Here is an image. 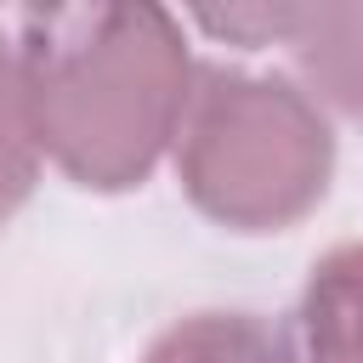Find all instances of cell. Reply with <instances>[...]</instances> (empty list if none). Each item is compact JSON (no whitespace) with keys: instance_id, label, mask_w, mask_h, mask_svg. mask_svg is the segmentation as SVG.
Here are the masks:
<instances>
[{"instance_id":"cell-2","label":"cell","mask_w":363,"mask_h":363,"mask_svg":"<svg viewBox=\"0 0 363 363\" xmlns=\"http://www.w3.org/2000/svg\"><path fill=\"white\" fill-rule=\"evenodd\" d=\"M335 142L306 91L238 68H199L176 130L187 199L238 233L301 221L329 187Z\"/></svg>"},{"instance_id":"cell-6","label":"cell","mask_w":363,"mask_h":363,"mask_svg":"<svg viewBox=\"0 0 363 363\" xmlns=\"http://www.w3.org/2000/svg\"><path fill=\"white\" fill-rule=\"evenodd\" d=\"M34 153H40V136H34V119H28L23 57L0 34V227L11 221V210L34 187Z\"/></svg>"},{"instance_id":"cell-4","label":"cell","mask_w":363,"mask_h":363,"mask_svg":"<svg viewBox=\"0 0 363 363\" xmlns=\"http://www.w3.org/2000/svg\"><path fill=\"white\" fill-rule=\"evenodd\" d=\"M306 363H363V244L329 250L301 295Z\"/></svg>"},{"instance_id":"cell-3","label":"cell","mask_w":363,"mask_h":363,"mask_svg":"<svg viewBox=\"0 0 363 363\" xmlns=\"http://www.w3.org/2000/svg\"><path fill=\"white\" fill-rule=\"evenodd\" d=\"M210 34L244 45H284L295 74L346 119H363V6H233L199 11Z\"/></svg>"},{"instance_id":"cell-1","label":"cell","mask_w":363,"mask_h":363,"mask_svg":"<svg viewBox=\"0 0 363 363\" xmlns=\"http://www.w3.org/2000/svg\"><path fill=\"white\" fill-rule=\"evenodd\" d=\"M17 57L40 147L85 187H130L176 142L193 68L159 6H34Z\"/></svg>"},{"instance_id":"cell-5","label":"cell","mask_w":363,"mask_h":363,"mask_svg":"<svg viewBox=\"0 0 363 363\" xmlns=\"http://www.w3.org/2000/svg\"><path fill=\"white\" fill-rule=\"evenodd\" d=\"M142 363H295L289 340L250 312H199L164 329Z\"/></svg>"}]
</instances>
